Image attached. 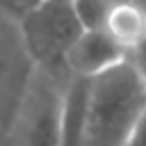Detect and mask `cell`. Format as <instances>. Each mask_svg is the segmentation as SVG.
I'll use <instances>...</instances> for the list:
<instances>
[{"instance_id":"1","label":"cell","mask_w":146,"mask_h":146,"mask_svg":"<svg viewBox=\"0 0 146 146\" xmlns=\"http://www.w3.org/2000/svg\"><path fill=\"white\" fill-rule=\"evenodd\" d=\"M146 103V73L128 59L96 73L87 84L82 146H123Z\"/></svg>"},{"instance_id":"2","label":"cell","mask_w":146,"mask_h":146,"mask_svg":"<svg viewBox=\"0 0 146 146\" xmlns=\"http://www.w3.org/2000/svg\"><path fill=\"white\" fill-rule=\"evenodd\" d=\"M80 32L82 25L71 0H36L21 11V34L34 66L64 71V52Z\"/></svg>"},{"instance_id":"3","label":"cell","mask_w":146,"mask_h":146,"mask_svg":"<svg viewBox=\"0 0 146 146\" xmlns=\"http://www.w3.org/2000/svg\"><path fill=\"white\" fill-rule=\"evenodd\" d=\"M68 73L34 66L16 114V146H59L62 89Z\"/></svg>"},{"instance_id":"4","label":"cell","mask_w":146,"mask_h":146,"mask_svg":"<svg viewBox=\"0 0 146 146\" xmlns=\"http://www.w3.org/2000/svg\"><path fill=\"white\" fill-rule=\"evenodd\" d=\"M128 57L130 52L123 46H119L103 27H96V30H82L75 36V41L64 52L62 66L68 75L91 78Z\"/></svg>"},{"instance_id":"5","label":"cell","mask_w":146,"mask_h":146,"mask_svg":"<svg viewBox=\"0 0 146 146\" xmlns=\"http://www.w3.org/2000/svg\"><path fill=\"white\" fill-rule=\"evenodd\" d=\"M103 30L130 55L146 43V7L135 0H112Z\"/></svg>"},{"instance_id":"6","label":"cell","mask_w":146,"mask_h":146,"mask_svg":"<svg viewBox=\"0 0 146 146\" xmlns=\"http://www.w3.org/2000/svg\"><path fill=\"white\" fill-rule=\"evenodd\" d=\"M87 84L89 78L68 75L62 89L59 114V146H82L84 114H87Z\"/></svg>"},{"instance_id":"7","label":"cell","mask_w":146,"mask_h":146,"mask_svg":"<svg viewBox=\"0 0 146 146\" xmlns=\"http://www.w3.org/2000/svg\"><path fill=\"white\" fill-rule=\"evenodd\" d=\"M75 16L82 25V30H96L103 27L107 9L112 5V0H71Z\"/></svg>"},{"instance_id":"8","label":"cell","mask_w":146,"mask_h":146,"mask_svg":"<svg viewBox=\"0 0 146 146\" xmlns=\"http://www.w3.org/2000/svg\"><path fill=\"white\" fill-rule=\"evenodd\" d=\"M123 146H146V103H144V107H141L135 125L130 128Z\"/></svg>"},{"instance_id":"9","label":"cell","mask_w":146,"mask_h":146,"mask_svg":"<svg viewBox=\"0 0 146 146\" xmlns=\"http://www.w3.org/2000/svg\"><path fill=\"white\" fill-rule=\"evenodd\" d=\"M0 2H2V5H7L9 9H14V11H18V14H21V11H25L27 7H32L36 0H0Z\"/></svg>"}]
</instances>
